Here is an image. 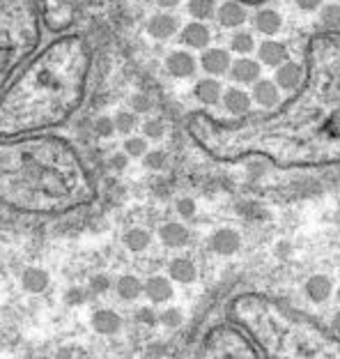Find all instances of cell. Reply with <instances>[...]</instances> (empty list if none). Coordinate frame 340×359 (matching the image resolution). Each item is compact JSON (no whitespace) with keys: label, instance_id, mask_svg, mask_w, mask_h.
<instances>
[{"label":"cell","instance_id":"4fadbf2b","mask_svg":"<svg viewBox=\"0 0 340 359\" xmlns=\"http://www.w3.org/2000/svg\"><path fill=\"white\" fill-rule=\"evenodd\" d=\"M251 95L244 93V90H239V88H230V90H225L223 93V106L228 113L232 115H244L251 111Z\"/></svg>","mask_w":340,"mask_h":359},{"label":"cell","instance_id":"9a60e30c","mask_svg":"<svg viewBox=\"0 0 340 359\" xmlns=\"http://www.w3.org/2000/svg\"><path fill=\"white\" fill-rule=\"evenodd\" d=\"M211 40V33L207 26H202L200 21H193V24L184 26L182 30V44L191 49H207V44Z\"/></svg>","mask_w":340,"mask_h":359},{"label":"cell","instance_id":"6da1fadb","mask_svg":"<svg viewBox=\"0 0 340 359\" xmlns=\"http://www.w3.org/2000/svg\"><path fill=\"white\" fill-rule=\"evenodd\" d=\"M143 295H145L152 304H165L168 299L175 295V288H172V281L163 274H152L143 281Z\"/></svg>","mask_w":340,"mask_h":359},{"label":"cell","instance_id":"d590c367","mask_svg":"<svg viewBox=\"0 0 340 359\" xmlns=\"http://www.w3.org/2000/svg\"><path fill=\"white\" fill-rule=\"evenodd\" d=\"M108 166H111V170H115V173H122V170H124L127 166H129V157H127L124 152H115V154H111Z\"/></svg>","mask_w":340,"mask_h":359},{"label":"cell","instance_id":"8fae6325","mask_svg":"<svg viewBox=\"0 0 340 359\" xmlns=\"http://www.w3.org/2000/svg\"><path fill=\"white\" fill-rule=\"evenodd\" d=\"M195 276H198V267L191 258H184V256H177L170 260L168 265V279L170 281H177V283H193Z\"/></svg>","mask_w":340,"mask_h":359},{"label":"cell","instance_id":"8992f818","mask_svg":"<svg viewBox=\"0 0 340 359\" xmlns=\"http://www.w3.org/2000/svg\"><path fill=\"white\" fill-rule=\"evenodd\" d=\"M195 67H198V63H195V58L191 54H186V51H172V54L165 58V70L175 79L193 77Z\"/></svg>","mask_w":340,"mask_h":359},{"label":"cell","instance_id":"b9f144b4","mask_svg":"<svg viewBox=\"0 0 340 359\" xmlns=\"http://www.w3.org/2000/svg\"><path fill=\"white\" fill-rule=\"evenodd\" d=\"M338 302H340V288H338Z\"/></svg>","mask_w":340,"mask_h":359},{"label":"cell","instance_id":"d4e9b609","mask_svg":"<svg viewBox=\"0 0 340 359\" xmlns=\"http://www.w3.org/2000/svg\"><path fill=\"white\" fill-rule=\"evenodd\" d=\"M111 288H113L111 274L99 272V274L90 276V281H88V293L90 295H106V293H111Z\"/></svg>","mask_w":340,"mask_h":359},{"label":"cell","instance_id":"ffe728a7","mask_svg":"<svg viewBox=\"0 0 340 359\" xmlns=\"http://www.w3.org/2000/svg\"><path fill=\"white\" fill-rule=\"evenodd\" d=\"M331 290H334V283H331L329 276H324V274H317V276H311L306 283V295L311 302H324V299H329L331 295Z\"/></svg>","mask_w":340,"mask_h":359},{"label":"cell","instance_id":"f35d334b","mask_svg":"<svg viewBox=\"0 0 340 359\" xmlns=\"http://www.w3.org/2000/svg\"><path fill=\"white\" fill-rule=\"evenodd\" d=\"M74 357H76V350L70 346H63L60 350H56V357L53 359H74Z\"/></svg>","mask_w":340,"mask_h":359},{"label":"cell","instance_id":"4316f807","mask_svg":"<svg viewBox=\"0 0 340 359\" xmlns=\"http://www.w3.org/2000/svg\"><path fill=\"white\" fill-rule=\"evenodd\" d=\"M230 49L235 51V54H251L255 49V40L251 33H235L230 40Z\"/></svg>","mask_w":340,"mask_h":359},{"label":"cell","instance_id":"9c48e42d","mask_svg":"<svg viewBox=\"0 0 340 359\" xmlns=\"http://www.w3.org/2000/svg\"><path fill=\"white\" fill-rule=\"evenodd\" d=\"M113 290L122 302H136L143 295V281L136 274H122L113 281Z\"/></svg>","mask_w":340,"mask_h":359},{"label":"cell","instance_id":"ac0fdd59","mask_svg":"<svg viewBox=\"0 0 340 359\" xmlns=\"http://www.w3.org/2000/svg\"><path fill=\"white\" fill-rule=\"evenodd\" d=\"M221 93H223L221 83H218L216 79H202L193 88L195 99L200 104H205V106H214V104L221 102Z\"/></svg>","mask_w":340,"mask_h":359},{"label":"cell","instance_id":"836d02e7","mask_svg":"<svg viewBox=\"0 0 340 359\" xmlns=\"http://www.w3.org/2000/svg\"><path fill=\"white\" fill-rule=\"evenodd\" d=\"M175 209H177V214L182 216V219H193L195 212H198V205H195L193 198H179L175 203Z\"/></svg>","mask_w":340,"mask_h":359},{"label":"cell","instance_id":"cb8c5ba5","mask_svg":"<svg viewBox=\"0 0 340 359\" xmlns=\"http://www.w3.org/2000/svg\"><path fill=\"white\" fill-rule=\"evenodd\" d=\"M122 152L129 159H143L147 154V138L143 136H127L122 143Z\"/></svg>","mask_w":340,"mask_h":359},{"label":"cell","instance_id":"7c38bea8","mask_svg":"<svg viewBox=\"0 0 340 359\" xmlns=\"http://www.w3.org/2000/svg\"><path fill=\"white\" fill-rule=\"evenodd\" d=\"M230 77H232V81H237V83H255V81H260L258 60L239 58L237 63L230 65Z\"/></svg>","mask_w":340,"mask_h":359},{"label":"cell","instance_id":"277c9868","mask_svg":"<svg viewBox=\"0 0 340 359\" xmlns=\"http://www.w3.org/2000/svg\"><path fill=\"white\" fill-rule=\"evenodd\" d=\"M51 286V274L44 267L30 265L21 272V288L30 295H42L47 293Z\"/></svg>","mask_w":340,"mask_h":359},{"label":"cell","instance_id":"ab89813d","mask_svg":"<svg viewBox=\"0 0 340 359\" xmlns=\"http://www.w3.org/2000/svg\"><path fill=\"white\" fill-rule=\"evenodd\" d=\"M179 3H182V0H156V5L165 7V10H168V7H177Z\"/></svg>","mask_w":340,"mask_h":359},{"label":"cell","instance_id":"d6986e66","mask_svg":"<svg viewBox=\"0 0 340 359\" xmlns=\"http://www.w3.org/2000/svg\"><path fill=\"white\" fill-rule=\"evenodd\" d=\"M283 26L281 14L274 10H260L253 14V28L262 35H276Z\"/></svg>","mask_w":340,"mask_h":359},{"label":"cell","instance_id":"74e56055","mask_svg":"<svg viewBox=\"0 0 340 359\" xmlns=\"http://www.w3.org/2000/svg\"><path fill=\"white\" fill-rule=\"evenodd\" d=\"M294 3H297L304 12H313L322 5V0H294Z\"/></svg>","mask_w":340,"mask_h":359},{"label":"cell","instance_id":"603a6c76","mask_svg":"<svg viewBox=\"0 0 340 359\" xmlns=\"http://www.w3.org/2000/svg\"><path fill=\"white\" fill-rule=\"evenodd\" d=\"M113 125H115L118 134H124V136H131L138 127V115L133 111H118L115 118H113Z\"/></svg>","mask_w":340,"mask_h":359},{"label":"cell","instance_id":"30bf717a","mask_svg":"<svg viewBox=\"0 0 340 359\" xmlns=\"http://www.w3.org/2000/svg\"><path fill=\"white\" fill-rule=\"evenodd\" d=\"M246 7L235 3V0H228L216 10V19L223 28H239L246 21Z\"/></svg>","mask_w":340,"mask_h":359},{"label":"cell","instance_id":"83f0119b","mask_svg":"<svg viewBox=\"0 0 340 359\" xmlns=\"http://www.w3.org/2000/svg\"><path fill=\"white\" fill-rule=\"evenodd\" d=\"M163 134H165L163 120H159V118H149V120H145V125H143V138L159 141V138H163Z\"/></svg>","mask_w":340,"mask_h":359},{"label":"cell","instance_id":"e575fe53","mask_svg":"<svg viewBox=\"0 0 340 359\" xmlns=\"http://www.w3.org/2000/svg\"><path fill=\"white\" fill-rule=\"evenodd\" d=\"M136 320L145 327H154V325H159V313L154 309H149V306H143V309L136 311Z\"/></svg>","mask_w":340,"mask_h":359},{"label":"cell","instance_id":"2e32d148","mask_svg":"<svg viewBox=\"0 0 340 359\" xmlns=\"http://www.w3.org/2000/svg\"><path fill=\"white\" fill-rule=\"evenodd\" d=\"M251 99L255 104H260V106H264V109H271V106H276V104H278L281 95H278V88H276L274 81H255Z\"/></svg>","mask_w":340,"mask_h":359},{"label":"cell","instance_id":"f546056e","mask_svg":"<svg viewBox=\"0 0 340 359\" xmlns=\"http://www.w3.org/2000/svg\"><path fill=\"white\" fill-rule=\"evenodd\" d=\"M320 21L324 28H340V5H324Z\"/></svg>","mask_w":340,"mask_h":359},{"label":"cell","instance_id":"4dcf8cb0","mask_svg":"<svg viewBox=\"0 0 340 359\" xmlns=\"http://www.w3.org/2000/svg\"><path fill=\"white\" fill-rule=\"evenodd\" d=\"M90 299V293L81 286H72L65 290V304L67 306H83Z\"/></svg>","mask_w":340,"mask_h":359},{"label":"cell","instance_id":"d6a6232c","mask_svg":"<svg viewBox=\"0 0 340 359\" xmlns=\"http://www.w3.org/2000/svg\"><path fill=\"white\" fill-rule=\"evenodd\" d=\"M129 104H131V111H133L136 115L152 111V99H149V97H147L145 93H136V95L131 97V99H129Z\"/></svg>","mask_w":340,"mask_h":359},{"label":"cell","instance_id":"3957f363","mask_svg":"<svg viewBox=\"0 0 340 359\" xmlns=\"http://www.w3.org/2000/svg\"><path fill=\"white\" fill-rule=\"evenodd\" d=\"M209 246L216 256H235L241 249V235L232 228H218L216 233L209 237Z\"/></svg>","mask_w":340,"mask_h":359},{"label":"cell","instance_id":"7402d4cb","mask_svg":"<svg viewBox=\"0 0 340 359\" xmlns=\"http://www.w3.org/2000/svg\"><path fill=\"white\" fill-rule=\"evenodd\" d=\"M186 10L193 19H198L202 24V21H207L216 14V0H188Z\"/></svg>","mask_w":340,"mask_h":359},{"label":"cell","instance_id":"60d3db41","mask_svg":"<svg viewBox=\"0 0 340 359\" xmlns=\"http://www.w3.org/2000/svg\"><path fill=\"white\" fill-rule=\"evenodd\" d=\"M334 329H336V332H340V311L334 316Z\"/></svg>","mask_w":340,"mask_h":359},{"label":"cell","instance_id":"5bb4252c","mask_svg":"<svg viewBox=\"0 0 340 359\" xmlns=\"http://www.w3.org/2000/svg\"><path fill=\"white\" fill-rule=\"evenodd\" d=\"M120 242H122V246H124L127 251L143 253V251L149 249V244H152V235H149V230L136 226V228H127Z\"/></svg>","mask_w":340,"mask_h":359},{"label":"cell","instance_id":"1f68e13d","mask_svg":"<svg viewBox=\"0 0 340 359\" xmlns=\"http://www.w3.org/2000/svg\"><path fill=\"white\" fill-rule=\"evenodd\" d=\"M92 129H95V134H97L99 138H111L113 134H115V125H113V118H108V115H99V118L95 120Z\"/></svg>","mask_w":340,"mask_h":359},{"label":"cell","instance_id":"8d00e7d4","mask_svg":"<svg viewBox=\"0 0 340 359\" xmlns=\"http://www.w3.org/2000/svg\"><path fill=\"white\" fill-rule=\"evenodd\" d=\"M324 129H327V134H331V136H340V111H336V113L327 120Z\"/></svg>","mask_w":340,"mask_h":359},{"label":"cell","instance_id":"ba28073f","mask_svg":"<svg viewBox=\"0 0 340 359\" xmlns=\"http://www.w3.org/2000/svg\"><path fill=\"white\" fill-rule=\"evenodd\" d=\"M200 65L202 70H205L207 74H211V77H221V74L230 72V54L223 49H207L205 54H202L200 58Z\"/></svg>","mask_w":340,"mask_h":359},{"label":"cell","instance_id":"484cf974","mask_svg":"<svg viewBox=\"0 0 340 359\" xmlns=\"http://www.w3.org/2000/svg\"><path fill=\"white\" fill-rule=\"evenodd\" d=\"M182 323H184V313L177 306H170V309L159 313V325H163L165 329H177L182 327Z\"/></svg>","mask_w":340,"mask_h":359},{"label":"cell","instance_id":"f1b7e54d","mask_svg":"<svg viewBox=\"0 0 340 359\" xmlns=\"http://www.w3.org/2000/svg\"><path fill=\"white\" fill-rule=\"evenodd\" d=\"M143 163H145V168L149 170H161L165 168V163H168V154H165L163 150H147V154L143 157Z\"/></svg>","mask_w":340,"mask_h":359},{"label":"cell","instance_id":"5b68a950","mask_svg":"<svg viewBox=\"0 0 340 359\" xmlns=\"http://www.w3.org/2000/svg\"><path fill=\"white\" fill-rule=\"evenodd\" d=\"M159 239H161L163 246L168 249H182L188 242H191V233L184 223L179 221H165L161 228H159Z\"/></svg>","mask_w":340,"mask_h":359},{"label":"cell","instance_id":"7a4b0ae2","mask_svg":"<svg viewBox=\"0 0 340 359\" xmlns=\"http://www.w3.org/2000/svg\"><path fill=\"white\" fill-rule=\"evenodd\" d=\"M122 325H124L122 316L113 309H97L90 316V327L99 336H115L122 332Z\"/></svg>","mask_w":340,"mask_h":359},{"label":"cell","instance_id":"52a82bcc","mask_svg":"<svg viewBox=\"0 0 340 359\" xmlns=\"http://www.w3.org/2000/svg\"><path fill=\"white\" fill-rule=\"evenodd\" d=\"M147 35L154 37V40H168V37H172L177 33L179 28V21L172 17V14H154V17L147 19Z\"/></svg>","mask_w":340,"mask_h":359},{"label":"cell","instance_id":"e0dca14e","mask_svg":"<svg viewBox=\"0 0 340 359\" xmlns=\"http://www.w3.org/2000/svg\"><path fill=\"white\" fill-rule=\"evenodd\" d=\"M260 63L269 65V67H281L283 63H288V49L281 42H262L258 49Z\"/></svg>","mask_w":340,"mask_h":359},{"label":"cell","instance_id":"44dd1931","mask_svg":"<svg viewBox=\"0 0 340 359\" xmlns=\"http://www.w3.org/2000/svg\"><path fill=\"white\" fill-rule=\"evenodd\" d=\"M301 77H304V72H301L299 65L283 63L281 67H278V72H276V83L281 86L283 90H294L301 83Z\"/></svg>","mask_w":340,"mask_h":359}]
</instances>
